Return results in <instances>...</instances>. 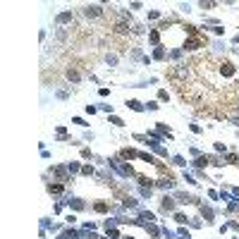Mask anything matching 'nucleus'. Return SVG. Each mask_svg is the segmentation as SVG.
<instances>
[{
    "instance_id": "nucleus-1",
    "label": "nucleus",
    "mask_w": 239,
    "mask_h": 239,
    "mask_svg": "<svg viewBox=\"0 0 239 239\" xmlns=\"http://www.w3.org/2000/svg\"><path fill=\"white\" fill-rule=\"evenodd\" d=\"M234 69H232V65H222V74H232Z\"/></svg>"
}]
</instances>
